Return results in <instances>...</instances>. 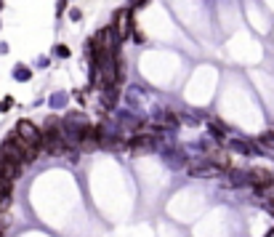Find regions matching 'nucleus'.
Wrapping results in <instances>:
<instances>
[{"instance_id": "nucleus-14", "label": "nucleus", "mask_w": 274, "mask_h": 237, "mask_svg": "<svg viewBox=\"0 0 274 237\" xmlns=\"http://www.w3.org/2000/svg\"><path fill=\"white\" fill-rule=\"evenodd\" d=\"M56 53H59L61 59H67V56H69V48H67V45H59V48H56Z\"/></svg>"}, {"instance_id": "nucleus-16", "label": "nucleus", "mask_w": 274, "mask_h": 237, "mask_svg": "<svg viewBox=\"0 0 274 237\" xmlns=\"http://www.w3.org/2000/svg\"><path fill=\"white\" fill-rule=\"evenodd\" d=\"M138 3H144V0H133V5H138Z\"/></svg>"}, {"instance_id": "nucleus-4", "label": "nucleus", "mask_w": 274, "mask_h": 237, "mask_svg": "<svg viewBox=\"0 0 274 237\" xmlns=\"http://www.w3.org/2000/svg\"><path fill=\"white\" fill-rule=\"evenodd\" d=\"M248 184H253L258 192H264V189H269L274 184V179H272L269 171H264V168H253V171L248 173Z\"/></svg>"}, {"instance_id": "nucleus-12", "label": "nucleus", "mask_w": 274, "mask_h": 237, "mask_svg": "<svg viewBox=\"0 0 274 237\" xmlns=\"http://www.w3.org/2000/svg\"><path fill=\"white\" fill-rule=\"evenodd\" d=\"M11 205V197L8 195H0V211H5Z\"/></svg>"}, {"instance_id": "nucleus-17", "label": "nucleus", "mask_w": 274, "mask_h": 237, "mask_svg": "<svg viewBox=\"0 0 274 237\" xmlns=\"http://www.w3.org/2000/svg\"><path fill=\"white\" fill-rule=\"evenodd\" d=\"M266 237H274V229H272V232H269V235H266Z\"/></svg>"}, {"instance_id": "nucleus-5", "label": "nucleus", "mask_w": 274, "mask_h": 237, "mask_svg": "<svg viewBox=\"0 0 274 237\" xmlns=\"http://www.w3.org/2000/svg\"><path fill=\"white\" fill-rule=\"evenodd\" d=\"M16 176H19V165H13V163H8V160L0 157V181L11 184V181L16 179Z\"/></svg>"}, {"instance_id": "nucleus-10", "label": "nucleus", "mask_w": 274, "mask_h": 237, "mask_svg": "<svg viewBox=\"0 0 274 237\" xmlns=\"http://www.w3.org/2000/svg\"><path fill=\"white\" fill-rule=\"evenodd\" d=\"M162 123H165V125H170V128H173V125H178V118H176V112H165V118H162Z\"/></svg>"}, {"instance_id": "nucleus-15", "label": "nucleus", "mask_w": 274, "mask_h": 237, "mask_svg": "<svg viewBox=\"0 0 274 237\" xmlns=\"http://www.w3.org/2000/svg\"><path fill=\"white\" fill-rule=\"evenodd\" d=\"M11 192V184H5V181H0V195H8Z\"/></svg>"}, {"instance_id": "nucleus-7", "label": "nucleus", "mask_w": 274, "mask_h": 237, "mask_svg": "<svg viewBox=\"0 0 274 237\" xmlns=\"http://www.w3.org/2000/svg\"><path fill=\"white\" fill-rule=\"evenodd\" d=\"M210 165H216V168H221V171H226L229 168V155H226L224 149H213L210 152V157H205Z\"/></svg>"}, {"instance_id": "nucleus-1", "label": "nucleus", "mask_w": 274, "mask_h": 237, "mask_svg": "<svg viewBox=\"0 0 274 237\" xmlns=\"http://www.w3.org/2000/svg\"><path fill=\"white\" fill-rule=\"evenodd\" d=\"M16 136L24 144H29V147H35V149H40V141H43V131L37 128L32 120H19L16 123Z\"/></svg>"}, {"instance_id": "nucleus-8", "label": "nucleus", "mask_w": 274, "mask_h": 237, "mask_svg": "<svg viewBox=\"0 0 274 237\" xmlns=\"http://www.w3.org/2000/svg\"><path fill=\"white\" fill-rule=\"evenodd\" d=\"M229 176H232L229 184H245L248 181V173H242V171H229Z\"/></svg>"}, {"instance_id": "nucleus-6", "label": "nucleus", "mask_w": 274, "mask_h": 237, "mask_svg": "<svg viewBox=\"0 0 274 237\" xmlns=\"http://www.w3.org/2000/svg\"><path fill=\"white\" fill-rule=\"evenodd\" d=\"M186 171H189L192 176H202V173L213 171V165H210L205 157H202V160H189V163H186Z\"/></svg>"}, {"instance_id": "nucleus-11", "label": "nucleus", "mask_w": 274, "mask_h": 237, "mask_svg": "<svg viewBox=\"0 0 274 237\" xmlns=\"http://www.w3.org/2000/svg\"><path fill=\"white\" fill-rule=\"evenodd\" d=\"M101 99H104V104L112 107V104H115V91H112V88H107L104 94H101Z\"/></svg>"}, {"instance_id": "nucleus-2", "label": "nucleus", "mask_w": 274, "mask_h": 237, "mask_svg": "<svg viewBox=\"0 0 274 237\" xmlns=\"http://www.w3.org/2000/svg\"><path fill=\"white\" fill-rule=\"evenodd\" d=\"M0 157L3 160H8V163H13V165H21L27 160V155L21 152V147L13 139H5L3 141V147H0Z\"/></svg>"}, {"instance_id": "nucleus-13", "label": "nucleus", "mask_w": 274, "mask_h": 237, "mask_svg": "<svg viewBox=\"0 0 274 237\" xmlns=\"http://www.w3.org/2000/svg\"><path fill=\"white\" fill-rule=\"evenodd\" d=\"M16 78H19V80H27V78H29L27 67H19V70H16Z\"/></svg>"}, {"instance_id": "nucleus-3", "label": "nucleus", "mask_w": 274, "mask_h": 237, "mask_svg": "<svg viewBox=\"0 0 274 237\" xmlns=\"http://www.w3.org/2000/svg\"><path fill=\"white\" fill-rule=\"evenodd\" d=\"M115 35H117V40H123V37H128L131 35V29H133V21H131V8H123V11H117V16H115Z\"/></svg>"}, {"instance_id": "nucleus-9", "label": "nucleus", "mask_w": 274, "mask_h": 237, "mask_svg": "<svg viewBox=\"0 0 274 237\" xmlns=\"http://www.w3.org/2000/svg\"><path fill=\"white\" fill-rule=\"evenodd\" d=\"M258 139H261L264 147H272V149H274V131H266V133L258 136Z\"/></svg>"}]
</instances>
